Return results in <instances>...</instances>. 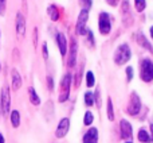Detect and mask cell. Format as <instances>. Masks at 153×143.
Listing matches in <instances>:
<instances>
[{
  "label": "cell",
  "mask_w": 153,
  "mask_h": 143,
  "mask_svg": "<svg viewBox=\"0 0 153 143\" xmlns=\"http://www.w3.org/2000/svg\"><path fill=\"white\" fill-rule=\"evenodd\" d=\"M140 77L143 81L145 82H151L153 80V62L151 59L145 58L141 61V72H140Z\"/></svg>",
  "instance_id": "obj_2"
},
{
  "label": "cell",
  "mask_w": 153,
  "mask_h": 143,
  "mask_svg": "<svg viewBox=\"0 0 153 143\" xmlns=\"http://www.w3.org/2000/svg\"><path fill=\"white\" fill-rule=\"evenodd\" d=\"M81 3H82V4H83L85 10H89V8L91 7V3H93V0H81Z\"/></svg>",
  "instance_id": "obj_28"
},
{
  "label": "cell",
  "mask_w": 153,
  "mask_h": 143,
  "mask_svg": "<svg viewBox=\"0 0 153 143\" xmlns=\"http://www.w3.org/2000/svg\"><path fill=\"white\" fill-rule=\"evenodd\" d=\"M86 84L89 88L94 87L95 84V78H94V74H93V72H87L86 73Z\"/></svg>",
  "instance_id": "obj_22"
},
{
  "label": "cell",
  "mask_w": 153,
  "mask_h": 143,
  "mask_svg": "<svg viewBox=\"0 0 153 143\" xmlns=\"http://www.w3.org/2000/svg\"><path fill=\"white\" fill-rule=\"evenodd\" d=\"M28 93H30V100H31V103L34 104V105H39V104H40V99H39V96L36 95V92H35L34 88H30Z\"/></svg>",
  "instance_id": "obj_19"
},
{
  "label": "cell",
  "mask_w": 153,
  "mask_h": 143,
  "mask_svg": "<svg viewBox=\"0 0 153 143\" xmlns=\"http://www.w3.org/2000/svg\"><path fill=\"white\" fill-rule=\"evenodd\" d=\"M98 29H100V32L102 35H108L109 32H110L111 23H110V16H109V14H106V12L100 14V19H98Z\"/></svg>",
  "instance_id": "obj_5"
},
{
  "label": "cell",
  "mask_w": 153,
  "mask_h": 143,
  "mask_svg": "<svg viewBox=\"0 0 153 143\" xmlns=\"http://www.w3.org/2000/svg\"><path fill=\"white\" fill-rule=\"evenodd\" d=\"M0 107L4 115L10 114V108H11V95H10V89L8 87H4L1 90V97H0Z\"/></svg>",
  "instance_id": "obj_7"
},
{
  "label": "cell",
  "mask_w": 153,
  "mask_h": 143,
  "mask_svg": "<svg viewBox=\"0 0 153 143\" xmlns=\"http://www.w3.org/2000/svg\"><path fill=\"white\" fill-rule=\"evenodd\" d=\"M106 3H108L109 5H111V7H116V5L118 4V0H106Z\"/></svg>",
  "instance_id": "obj_32"
},
{
  "label": "cell",
  "mask_w": 153,
  "mask_h": 143,
  "mask_svg": "<svg viewBox=\"0 0 153 143\" xmlns=\"http://www.w3.org/2000/svg\"><path fill=\"white\" fill-rule=\"evenodd\" d=\"M47 82H48V88H50V89H53V88H54V81H53V78H51V77H47Z\"/></svg>",
  "instance_id": "obj_34"
},
{
  "label": "cell",
  "mask_w": 153,
  "mask_h": 143,
  "mask_svg": "<svg viewBox=\"0 0 153 143\" xmlns=\"http://www.w3.org/2000/svg\"><path fill=\"white\" fill-rule=\"evenodd\" d=\"M120 131H121V136L124 139H130L133 135V128H132V124H130L128 120L122 119L120 122Z\"/></svg>",
  "instance_id": "obj_9"
},
{
  "label": "cell",
  "mask_w": 153,
  "mask_h": 143,
  "mask_svg": "<svg viewBox=\"0 0 153 143\" xmlns=\"http://www.w3.org/2000/svg\"><path fill=\"white\" fill-rule=\"evenodd\" d=\"M70 85H71V74H66L61 82V96H59V101L63 103L69 99L70 95Z\"/></svg>",
  "instance_id": "obj_6"
},
{
  "label": "cell",
  "mask_w": 153,
  "mask_h": 143,
  "mask_svg": "<svg viewBox=\"0 0 153 143\" xmlns=\"http://www.w3.org/2000/svg\"><path fill=\"white\" fill-rule=\"evenodd\" d=\"M140 111H141V100L137 93L133 92L130 95L129 104H128V114L132 115V116H136V115H138Z\"/></svg>",
  "instance_id": "obj_3"
},
{
  "label": "cell",
  "mask_w": 153,
  "mask_h": 143,
  "mask_svg": "<svg viewBox=\"0 0 153 143\" xmlns=\"http://www.w3.org/2000/svg\"><path fill=\"white\" fill-rule=\"evenodd\" d=\"M69 128H70V120L67 119V117H63V119L59 122L58 127H56L55 136L56 138H63V136L69 132Z\"/></svg>",
  "instance_id": "obj_8"
},
{
  "label": "cell",
  "mask_w": 153,
  "mask_h": 143,
  "mask_svg": "<svg viewBox=\"0 0 153 143\" xmlns=\"http://www.w3.org/2000/svg\"><path fill=\"white\" fill-rule=\"evenodd\" d=\"M137 42L140 43V45L143 46V47H145L146 50H149L151 53H153V47H152V45L148 42V39L145 38V35H144L143 32H138V34H137Z\"/></svg>",
  "instance_id": "obj_15"
},
{
  "label": "cell",
  "mask_w": 153,
  "mask_h": 143,
  "mask_svg": "<svg viewBox=\"0 0 153 143\" xmlns=\"http://www.w3.org/2000/svg\"><path fill=\"white\" fill-rule=\"evenodd\" d=\"M87 38H89V42L91 46H94V35H93V31L87 30Z\"/></svg>",
  "instance_id": "obj_29"
},
{
  "label": "cell",
  "mask_w": 153,
  "mask_h": 143,
  "mask_svg": "<svg viewBox=\"0 0 153 143\" xmlns=\"http://www.w3.org/2000/svg\"><path fill=\"white\" fill-rule=\"evenodd\" d=\"M0 143H5V142H4V136H3L1 134H0Z\"/></svg>",
  "instance_id": "obj_35"
},
{
  "label": "cell",
  "mask_w": 153,
  "mask_h": 143,
  "mask_svg": "<svg viewBox=\"0 0 153 143\" xmlns=\"http://www.w3.org/2000/svg\"><path fill=\"white\" fill-rule=\"evenodd\" d=\"M126 143H132V142H126Z\"/></svg>",
  "instance_id": "obj_38"
},
{
  "label": "cell",
  "mask_w": 153,
  "mask_h": 143,
  "mask_svg": "<svg viewBox=\"0 0 153 143\" xmlns=\"http://www.w3.org/2000/svg\"><path fill=\"white\" fill-rule=\"evenodd\" d=\"M126 77H128V81H132V78H133V68L132 66L126 68Z\"/></svg>",
  "instance_id": "obj_27"
},
{
  "label": "cell",
  "mask_w": 153,
  "mask_h": 143,
  "mask_svg": "<svg viewBox=\"0 0 153 143\" xmlns=\"http://www.w3.org/2000/svg\"><path fill=\"white\" fill-rule=\"evenodd\" d=\"M76 61V42L75 39H71V46H70V54H69V68H74Z\"/></svg>",
  "instance_id": "obj_13"
},
{
  "label": "cell",
  "mask_w": 153,
  "mask_h": 143,
  "mask_svg": "<svg viewBox=\"0 0 153 143\" xmlns=\"http://www.w3.org/2000/svg\"><path fill=\"white\" fill-rule=\"evenodd\" d=\"M0 69H1V66H0Z\"/></svg>",
  "instance_id": "obj_39"
},
{
  "label": "cell",
  "mask_w": 153,
  "mask_h": 143,
  "mask_svg": "<svg viewBox=\"0 0 153 143\" xmlns=\"http://www.w3.org/2000/svg\"><path fill=\"white\" fill-rule=\"evenodd\" d=\"M151 37H152V39H153V26L151 27Z\"/></svg>",
  "instance_id": "obj_37"
},
{
  "label": "cell",
  "mask_w": 153,
  "mask_h": 143,
  "mask_svg": "<svg viewBox=\"0 0 153 143\" xmlns=\"http://www.w3.org/2000/svg\"><path fill=\"white\" fill-rule=\"evenodd\" d=\"M11 123H12V127L18 128L20 124V114L18 111H12L11 112Z\"/></svg>",
  "instance_id": "obj_17"
},
{
  "label": "cell",
  "mask_w": 153,
  "mask_h": 143,
  "mask_svg": "<svg viewBox=\"0 0 153 143\" xmlns=\"http://www.w3.org/2000/svg\"><path fill=\"white\" fill-rule=\"evenodd\" d=\"M22 87V77L16 69L12 70V89L18 90Z\"/></svg>",
  "instance_id": "obj_16"
},
{
  "label": "cell",
  "mask_w": 153,
  "mask_h": 143,
  "mask_svg": "<svg viewBox=\"0 0 153 143\" xmlns=\"http://www.w3.org/2000/svg\"><path fill=\"white\" fill-rule=\"evenodd\" d=\"M94 95H93L91 92H86L85 93V104H86L87 107H91L93 104H94Z\"/></svg>",
  "instance_id": "obj_21"
},
{
  "label": "cell",
  "mask_w": 153,
  "mask_h": 143,
  "mask_svg": "<svg viewBox=\"0 0 153 143\" xmlns=\"http://www.w3.org/2000/svg\"><path fill=\"white\" fill-rule=\"evenodd\" d=\"M56 43H58V47H59L61 54L62 56H66V53H67V41H66V37H65L62 32H58V34H56Z\"/></svg>",
  "instance_id": "obj_12"
},
{
  "label": "cell",
  "mask_w": 153,
  "mask_h": 143,
  "mask_svg": "<svg viewBox=\"0 0 153 143\" xmlns=\"http://www.w3.org/2000/svg\"><path fill=\"white\" fill-rule=\"evenodd\" d=\"M108 119L109 120H114V111H113V103L111 99H108Z\"/></svg>",
  "instance_id": "obj_23"
},
{
  "label": "cell",
  "mask_w": 153,
  "mask_h": 143,
  "mask_svg": "<svg viewBox=\"0 0 153 143\" xmlns=\"http://www.w3.org/2000/svg\"><path fill=\"white\" fill-rule=\"evenodd\" d=\"M138 141L143 142V143H149L151 142V135L146 132V130L141 128V130L138 131Z\"/></svg>",
  "instance_id": "obj_18"
},
{
  "label": "cell",
  "mask_w": 153,
  "mask_h": 143,
  "mask_svg": "<svg viewBox=\"0 0 153 143\" xmlns=\"http://www.w3.org/2000/svg\"><path fill=\"white\" fill-rule=\"evenodd\" d=\"M134 7H136V10H137L138 12H141V11L145 10L146 2L145 0H134Z\"/></svg>",
  "instance_id": "obj_24"
},
{
  "label": "cell",
  "mask_w": 153,
  "mask_h": 143,
  "mask_svg": "<svg viewBox=\"0 0 153 143\" xmlns=\"http://www.w3.org/2000/svg\"><path fill=\"white\" fill-rule=\"evenodd\" d=\"M38 43V29L34 30V46H36Z\"/></svg>",
  "instance_id": "obj_33"
},
{
  "label": "cell",
  "mask_w": 153,
  "mask_h": 143,
  "mask_svg": "<svg viewBox=\"0 0 153 143\" xmlns=\"http://www.w3.org/2000/svg\"><path fill=\"white\" fill-rule=\"evenodd\" d=\"M98 142V130L91 127L83 136V143H97Z\"/></svg>",
  "instance_id": "obj_11"
},
{
  "label": "cell",
  "mask_w": 153,
  "mask_h": 143,
  "mask_svg": "<svg viewBox=\"0 0 153 143\" xmlns=\"http://www.w3.org/2000/svg\"><path fill=\"white\" fill-rule=\"evenodd\" d=\"M121 14H122V18H124V23L129 24V20H128V19L132 18V15H130V7H129V2H128V0H124V2H122Z\"/></svg>",
  "instance_id": "obj_14"
},
{
  "label": "cell",
  "mask_w": 153,
  "mask_h": 143,
  "mask_svg": "<svg viewBox=\"0 0 153 143\" xmlns=\"http://www.w3.org/2000/svg\"><path fill=\"white\" fill-rule=\"evenodd\" d=\"M47 12H48V15H50V18L53 19V20H58L59 19L58 8H56L55 5H50V7L47 8Z\"/></svg>",
  "instance_id": "obj_20"
},
{
  "label": "cell",
  "mask_w": 153,
  "mask_h": 143,
  "mask_svg": "<svg viewBox=\"0 0 153 143\" xmlns=\"http://www.w3.org/2000/svg\"><path fill=\"white\" fill-rule=\"evenodd\" d=\"M130 57H132V51H130L129 46L126 43H122L118 46V49L114 53V61L117 65H124L129 61Z\"/></svg>",
  "instance_id": "obj_1"
},
{
  "label": "cell",
  "mask_w": 153,
  "mask_h": 143,
  "mask_svg": "<svg viewBox=\"0 0 153 143\" xmlns=\"http://www.w3.org/2000/svg\"><path fill=\"white\" fill-rule=\"evenodd\" d=\"M151 131H152V138H151V141H153V124H151Z\"/></svg>",
  "instance_id": "obj_36"
},
{
  "label": "cell",
  "mask_w": 153,
  "mask_h": 143,
  "mask_svg": "<svg viewBox=\"0 0 153 143\" xmlns=\"http://www.w3.org/2000/svg\"><path fill=\"white\" fill-rule=\"evenodd\" d=\"M100 93H101V90L97 89V92H95V95H94V101L97 103L98 108H101V96H100Z\"/></svg>",
  "instance_id": "obj_26"
},
{
  "label": "cell",
  "mask_w": 153,
  "mask_h": 143,
  "mask_svg": "<svg viewBox=\"0 0 153 143\" xmlns=\"http://www.w3.org/2000/svg\"><path fill=\"white\" fill-rule=\"evenodd\" d=\"M16 34L19 37H24L26 34V19L20 12L16 14Z\"/></svg>",
  "instance_id": "obj_10"
},
{
  "label": "cell",
  "mask_w": 153,
  "mask_h": 143,
  "mask_svg": "<svg viewBox=\"0 0 153 143\" xmlns=\"http://www.w3.org/2000/svg\"><path fill=\"white\" fill-rule=\"evenodd\" d=\"M43 57L45 59L48 58V51H47V43H43Z\"/></svg>",
  "instance_id": "obj_30"
},
{
  "label": "cell",
  "mask_w": 153,
  "mask_h": 143,
  "mask_svg": "<svg viewBox=\"0 0 153 143\" xmlns=\"http://www.w3.org/2000/svg\"><path fill=\"white\" fill-rule=\"evenodd\" d=\"M93 120H94V116H93V114L90 111H87L86 114H85V119H83V123L86 126H90L93 123Z\"/></svg>",
  "instance_id": "obj_25"
},
{
  "label": "cell",
  "mask_w": 153,
  "mask_h": 143,
  "mask_svg": "<svg viewBox=\"0 0 153 143\" xmlns=\"http://www.w3.org/2000/svg\"><path fill=\"white\" fill-rule=\"evenodd\" d=\"M89 19V11L87 10H82L79 12V16H78V20H76V34L79 35H85L87 34V30H86V22Z\"/></svg>",
  "instance_id": "obj_4"
},
{
  "label": "cell",
  "mask_w": 153,
  "mask_h": 143,
  "mask_svg": "<svg viewBox=\"0 0 153 143\" xmlns=\"http://www.w3.org/2000/svg\"><path fill=\"white\" fill-rule=\"evenodd\" d=\"M5 10V0H0V14H3Z\"/></svg>",
  "instance_id": "obj_31"
}]
</instances>
